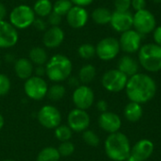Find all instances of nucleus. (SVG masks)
Masks as SVG:
<instances>
[{
  "mask_svg": "<svg viewBox=\"0 0 161 161\" xmlns=\"http://www.w3.org/2000/svg\"><path fill=\"white\" fill-rule=\"evenodd\" d=\"M125 92L130 102L142 105L151 101L155 97L157 84L150 75L138 73L128 77Z\"/></svg>",
  "mask_w": 161,
  "mask_h": 161,
  "instance_id": "nucleus-1",
  "label": "nucleus"
},
{
  "mask_svg": "<svg viewBox=\"0 0 161 161\" xmlns=\"http://www.w3.org/2000/svg\"><path fill=\"white\" fill-rule=\"evenodd\" d=\"M105 151L111 160L125 161L131 156L128 138L121 132L109 134L105 142Z\"/></svg>",
  "mask_w": 161,
  "mask_h": 161,
  "instance_id": "nucleus-2",
  "label": "nucleus"
},
{
  "mask_svg": "<svg viewBox=\"0 0 161 161\" xmlns=\"http://www.w3.org/2000/svg\"><path fill=\"white\" fill-rule=\"evenodd\" d=\"M72 69V62L66 56L55 55L47 61L45 74L50 80L54 82H60L70 76Z\"/></svg>",
  "mask_w": 161,
  "mask_h": 161,
  "instance_id": "nucleus-3",
  "label": "nucleus"
},
{
  "mask_svg": "<svg viewBox=\"0 0 161 161\" xmlns=\"http://www.w3.org/2000/svg\"><path fill=\"white\" fill-rule=\"evenodd\" d=\"M139 62L142 67L150 72L157 73L161 70V46L156 43H146L139 50Z\"/></svg>",
  "mask_w": 161,
  "mask_h": 161,
  "instance_id": "nucleus-4",
  "label": "nucleus"
},
{
  "mask_svg": "<svg viewBox=\"0 0 161 161\" xmlns=\"http://www.w3.org/2000/svg\"><path fill=\"white\" fill-rule=\"evenodd\" d=\"M34 20V10L27 5H19L9 13V23L18 29H25L30 26L33 25Z\"/></svg>",
  "mask_w": 161,
  "mask_h": 161,
  "instance_id": "nucleus-5",
  "label": "nucleus"
},
{
  "mask_svg": "<svg viewBox=\"0 0 161 161\" xmlns=\"http://www.w3.org/2000/svg\"><path fill=\"white\" fill-rule=\"evenodd\" d=\"M133 27L141 35H146L153 32L157 27L155 15L146 8L136 11L135 14H133Z\"/></svg>",
  "mask_w": 161,
  "mask_h": 161,
  "instance_id": "nucleus-6",
  "label": "nucleus"
},
{
  "mask_svg": "<svg viewBox=\"0 0 161 161\" xmlns=\"http://www.w3.org/2000/svg\"><path fill=\"white\" fill-rule=\"evenodd\" d=\"M128 77L118 69L106 72L102 77L103 87L110 92H119L125 89Z\"/></svg>",
  "mask_w": 161,
  "mask_h": 161,
  "instance_id": "nucleus-7",
  "label": "nucleus"
},
{
  "mask_svg": "<svg viewBox=\"0 0 161 161\" xmlns=\"http://www.w3.org/2000/svg\"><path fill=\"white\" fill-rule=\"evenodd\" d=\"M120 50L121 47L119 40L113 37H106L102 39L95 47L97 57L104 61H108L115 58Z\"/></svg>",
  "mask_w": 161,
  "mask_h": 161,
  "instance_id": "nucleus-8",
  "label": "nucleus"
},
{
  "mask_svg": "<svg viewBox=\"0 0 161 161\" xmlns=\"http://www.w3.org/2000/svg\"><path fill=\"white\" fill-rule=\"evenodd\" d=\"M142 35H141L135 29L127 30L121 34L119 43L121 50H123L126 54H134L139 52L142 47Z\"/></svg>",
  "mask_w": 161,
  "mask_h": 161,
  "instance_id": "nucleus-9",
  "label": "nucleus"
},
{
  "mask_svg": "<svg viewBox=\"0 0 161 161\" xmlns=\"http://www.w3.org/2000/svg\"><path fill=\"white\" fill-rule=\"evenodd\" d=\"M47 83L41 76H31L25 83V92L30 99H42L47 95Z\"/></svg>",
  "mask_w": 161,
  "mask_h": 161,
  "instance_id": "nucleus-10",
  "label": "nucleus"
},
{
  "mask_svg": "<svg viewBox=\"0 0 161 161\" xmlns=\"http://www.w3.org/2000/svg\"><path fill=\"white\" fill-rule=\"evenodd\" d=\"M38 120L42 126L52 129L58 127L60 125L61 114L58 108L47 105L40 109L38 113Z\"/></svg>",
  "mask_w": 161,
  "mask_h": 161,
  "instance_id": "nucleus-11",
  "label": "nucleus"
},
{
  "mask_svg": "<svg viewBox=\"0 0 161 161\" xmlns=\"http://www.w3.org/2000/svg\"><path fill=\"white\" fill-rule=\"evenodd\" d=\"M91 119L86 110L75 108L68 115V126L75 132H83L88 129Z\"/></svg>",
  "mask_w": 161,
  "mask_h": 161,
  "instance_id": "nucleus-12",
  "label": "nucleus"
},
{
  "mask_svg": "<svg viewBox=\"0 0 161 161\" xmlns=\"http://www.w3.org/2000/svg\"><path fill=\"white\" fill-rule=\"evenodd\" d=\"M73 101L77 108L86 110L92 106L94 93L88 86H78L73 93Z\"/></svg>",
  "mask_w": 161,
  "mask_h": 161,
  "instance_id": "nucleus-13",
  "label": "nucleus"
},
{
  "mask_svg": "<svg viewBox=\"0 0 161 161\" xmlns=\"http://www.w3.org/2000/svg\"><path fill=\"white\" fill-rule=\"evenodd\" d=\"M111 27L119 33H124L133 27V14L130 11H113L110 19Z\"/></svg>",
  "mask_w": 161,
  "mask_h": 161,
  "instance_id": "nucleus-14",
  "label": "nucleus"
},
{
  "mask_svg": "<svg viewBox=\"0 0 161 161\" xmlns=\"http://www.w3.org/2000/svg\"><path fill=\"white\" fill-rule=\"evenodd\" d=\"M18 42L17 29L8 22L0 21V48H9Z\"/></svg>",
  "mask_w": 161,
  "mask_h": 161,
  "instance_id": "nucleus-15",
  "label": "nucleus"
},
{
  "mask_svg": "<svg viewBox=\"0 0 161 161\" xmlns=\"http://www.w3.org/2000/svg\"><path fill=\"white\" fill-rule=\"evenodd\" d=\"M98 124L104 131L112 134L120 130L122 126V120L116 113L106 111L101 113V115L99 116Z\"/></svg>",
  "mask_w": 161,
  "mask_h": 161,
  "instance_id": "nucleus-16",
  "label": "nucleus"
},
{
  "mask_svg": "<svg viewBox=\"0 0 161 161\" xmlns=\"http://www.w3.org/2000/svg\"><path fill=\"white\" fill-rule=\"evenodd\" d=\"M66 19L71 27L78 29L85 26V25L87 24L89 20V13L87 9L83 7L73 6V8L67 13Z\"/></svg>",
  "mask_w": 161,
  "mask_h": 161,
  "instance_id": "nucleus-17",
  "label": "nucleus"
},
{
  "mask_svg": "<svg viewBox=\"0 0 161 161\" xmlns=\"http://www.w3.org/2000/svg\"><path fill=\"white\" fill-rule=\"evenodd\" d=\"M154 143L146 139L139 141L131 149V156L141 161L148 159L154 153Z\"/></svg>",
  "mask_w": 161,
  "mask_h": 161,
  "instance_id": "nucleus-18",
  "label": "nucleus"
},
{
  "mask_svg": "<svg viewBox=\"0 0 161 161\" xmlns=\"http://www.w3.org/2000/svg\"><path fill=\"white\" fill-rule=\"evenodd\" d=\"M64 40V32L59 26H51L48 28L42 37L43 44L48 48L58 47Z\"/></svg>",
  "mask_w": 161,
  "mask_h": 161,
  "instance_id": "nucleus-19",
  "label": "nucleus"
},
{
  "mask_svg": "<svg viewBox=\"0 0 161 161\" xmlns=\"http://www.w3.org/2000/svg\"><path fill=\"white\" fill-rule=\"evenodd\" d=\"M118 70L124 73L127 77H130L139 73V62L133 57L125 55L119 59Z\"/></svg>",
  "mask_w": 161,
  "mask_h": 161,
  "instance_id": "nucleus-20",
  "label": "nucleus"
},
{
  "mask_svg": "<svg viewBox=\"0 0 161 161\" xmlns=\"http://www.w3.org/2000/svg\"><path fill=\"white\" fill-rule=\"evenodd\" d=\"M14 71L19 78L26 80L29 77H31V75L33 73L32 62L28 58H19L16 60L14 64Z\"/></svg>",
  "mask_w": 161,
  "mask_h": 161,
  "instance_id": "nucleus-21",
  "label": "nucleus"
},
{
  "mask_svg": "<svg viewBox=\"0 0 161 161\" xmlns=\"http://www.w3.org/2000/svg\"><path fill=\"white\" fill-rule=\"evenodd\" d=\"M124 114L127 121L131 123H135L141 120L143 114V110L141 104L135 102H129L125 108Z\"/></svg>",
  "mask_w": 161,
  "mask_h": 161,
  "instance_id": "nucleus-22",
  "label": "nucleus"
},
{
  "mask_svg": "<svg viewBox=\"0 0 161 161\" xmlns=\"http://www.w3.org/2000/svg\"><path fill=\"white\" fill-rule=\"evenodd\" d=\"M111 15H112V12L105 7L96 8L92 12V18L93 22L95 24L101 25H105L109 24L110 19H111Z\"/></svg>",
  "mask_w": 161,
  "mask_h": 161,
  "instance_id": "nucleus-23",
  "label": "nucleus"
},
{
  "mask_svg": "<svg viewBox=\"0 0 161 161\" xmlns=\"http://www.w3.org/2000/svg\"><path fill=\"white\" fill-rule=\"evenodd\" d=\"M33 10L35 15L44 18L53 11V4L50 0H37L34 4Z\"/></svg>",
  "mask_w": 161,
  "mask_h": 161,
  "instance_id": "nucleus-24",
  "label": "nucleus"
},
{
  "mask_svg": "<svg viewBox=\"0 0 161 161\" xmlns=\"http://www.w3.org/2000/svg\"><path fill=\"white\" fill-rule=\"evenodd\" d=\"M29 60L38 66H42L47 62V54L43 48L34 47L29 51Z\"/></svg>",
  "mask_w": 161,
  "mask_h": 161,
  "instance_id": "nucleus-25",
  "label": "nucleus"
},
{
  "mask_svg": "<svg viewBox=\"0 0 161 161\" xmlns=\"http://www.w3.org/2000/svg\"><path fill=\"white\" fill-rule=\"evenodd\" d=\"M95 75H96V69L92 64L84 65L80 69L79 74H78L79 80L84 84H88V83L92 82L94 79Z\"/></svg>",
  "mask_w": 161,
  "mask_h": 161,
  "instance_id": "nucleus-26",
  "label": "nucleus"
},
{
  "mask_svg": "<svg viewBox=\"0 0 161 161\" xmlns=\"http://www.w3.org/2000/svg\"><path fill=\"white\" fill-rule=\"evenodd\" d=\"M60 155L57 148L45 147L38 155L37 161H59Z\"/></svg>",
  "mask_w": 161,
  "mask_h": 161,
  "instance_id": "nucleus-27",
  "label": "nucleus"
},
{
  "mask_svg": "<svg viewBox=\"0 0 161 161\" xmlns=\"http://www.w3.org/2000/svg\"><path fill=\"white\" fill-rule=\"evenodd\" d=\"M72 8L73 3L71 0H57L53 5V11L62 17L66 16Z\"/></svg>",
  "mask_w": 161,
  "mask_h": 161,
  "instance_id": "nucleus-28",
  "label": "nucleus"
},
{
  "mask_svg": "<svg viewBox=\"0 0 161 161\" xmlns=\"http://www.w3.org/2000/svg\"><path fill=\"white\" fill-rule=\"evenodd\" d=\"M65 95V88L61 85L56 84L50 87L47 91V96L53 101H58Z\"/></svg>",
  "mask_w": 161,
  "mask_h": 161,
  "instance_id": "nucleus-29",
  "label": "nucleus"
},
{
  "mask_svg": "<svg viewBox=\"0 0 161 161\" xmlns=\"http://www.w3.org/2000/svg\"><path fill=\"white\" fill-rule=\"evenodd\" d=\"M78 55L84 59H90L96 55L95 47L91 43H83L78 47Z\"/></svg>",
  "mask_w": 161,
  "mask_h": 161,
  "instance_id": "nucleus-30",
  "label": "nucleus"
},
{
  "mask_svg": "<svg viewBox=\"0 0 161 161\" xmlns=\"http://www.w3.org/2000/svg\"><path fill=\"white\" fill-rule=\"evenodd\" d=\"M56 138L60 142H68L72 137V129L68 125H58L55 130Z\"/></svg>",
  "mask_w": 161,
  "mask_h": 161,
  "instance_id": "nucleus-31",
  "label": "nucleus"
},
{
  "mask_svg": "<svg viewBox=\"0 0 161 161\" xmlns=\"http://www.w3.org/2000/svg\"><path fill=\"white\" fill-rule=\"evenodd\" d=\"M83 140L88 145L92 147H96L100 143V139L98 135L92 130H85L83 133Z\"/></svg>",
  "mask_w": 161,
  "mask_h": 161,
  "instance_id": "nucleus-32",
  "label": "nucleus"
},
{
  "mask_svg": "<svg viewBox=\"0 0 161 161\" xmlns=\"http://www.w3.org/2000/svg\"><path fill=\"white\" fill-rule=\"evenodd\" d=\"M60 157H69L75 152V145L71 142H63L58 148Z\"/></svg>",
  "mask_w": 161,
  "mask_h": 161,
  "instance_id": "nucleus-33",
  "label": "nucleus"
},
{
  "mask_svg": "<svg viewBox=\"0 0 161 161\" xmlns=\"http://www.w3.org/2000/svg\"><path fill=\"white\" fill-rule=\"evenodd\" d=\"M9 90H10V81L8 77L4 74H0V96H4L8 94Z\"/></svg>",
  "mask_w": 161,
  "mask_h": 161,
  "instance_id": "nucleus-34",
  "label": "nucleus"
},
{
  "mask_svg": "<svg viewBox=\"0 0 161 161\" xmlns=\"http://www.w3.org/2000/svg\"><path fill=\"white\" fill-rule=\"evenodd\" d=\"M114 7L117 11H129L131 0H114Z\"/></svg>",
  "mask_w": 161,
  "mask_h": 161,
  "instance_id": "nucleus-35",
  "label": "nucleus"
},
{
  "mask_svg": "<svg viewBox=\"0 0 161 161\" xmlns=\"http://www.w3.org/2000/svg\"><path fill=\"white\" fill-rule=\"evenodd\" d=\"M47 17H48L47 22L51 26H58V25L61 23V16L54 11H52Z\"/></svg>",
  "mask_w": 161,
  "mask_h": 161,
  "instance_id": "nucleus-36",
  "label": "nucleus"
},
{
  "mask_svg": "<svg viewBox=\"0 0 161 161\" xmlns=\"http://www.w3.org/2000/svg\"><path fill=\"white\" fill-rule=\"evenodd\" d=\"M131 7L136 10H142L146 7V0H131Z\"/></svg>",
  "mask_w": 161,
  "mask_h": 161,
  "instance_id": "nucleus-37",
  "label": "nucleus"
},
{
  "mask_svg": "<svg viewBox=\"0 0 161 161\" xmlns=\"http://www.w3.org/2000/svg\"><path fill=\"white\" fill-rule=\"evenodd\" d=\"M33 25L37 30L40 31H43L46 29V23L44 22V20L41 17L39 18H35L34 22H33Z\"/></svg>",
  "mask_w": 161,
  "mask_h": 161,
  "instance_id": "nucleus-38",
  "label": "nucleus"
},
{
  "mask_svg": "<svg viewBox=\"0 0 161 161\" xmlns=\"http://www.w3.org/2000/svg\"><path fill=\"white\" fill-rule=\"evenodd\" d=\"M153 39L156 44L161 46V25L157 26L153 31Z\"/></svg>",
  "mask_w": 161,
  "mask_h": 161,
  "instance_id": "nucleus-39",
  "label": "nucleus"
},
{
  "mask_svg": "<svg viewBox=\"0 0 161 161\" xmlns=\"http://www.w3.org/2000/svg\"><path fill=\"white\" fill-rule=\"evenodd\" d=\"M94 0H71V2L73 4H75V6H79V7H87L89 5H91Z\"/></svg>",
  "mask_w": 161,
  "mask_h": 161,
  "instance_id": "nucleus-40",
  "label": "nucleus"
},
{
  "mask_svg": "<svg viewBox=\"0 0 161 161\" xmlns=\"http://www.w3.org/2000/svg\"><path fill=\"white\" fill-rule=\"evenodd\" d=\"M108 103H107L105 100H100V101H98V103L96 104L97 109H98L99 111H101L102 113H103V112H106V111L108 110Z\"/></svg>",
  "mask_w": 161,
  "mask_h": 161,
  "instance_id": "nucleus-41",
  "label": "nucleus"
},
{
  "mask_svg": "<svg viewBox=\"0 0 161 161\" xmlns=\"http://www.w3.org/2000/svg\"><path fill=\"white\" fill-rule=\"evenodd\" d=\"M6 16H7V8L4 4L0 3V21L5 20Z\"/></svg>",
  "mask_w": 161,
  "mask_h": 161,
  "instance_id": "nucleus-42",
  "label": "nucleus"
},
{
  "mask_svg": "<svg viewBox=\"0 0 161 161\" xmlns=\"http://www.w3.org/2000/svg\"><path fill=\"white\" fill-rule=\"evenodd\" d=\"M44 73H45V69H44L42 66H39V67L36 69V74L38 75V76H41V75H42Z\"/></svg>",
  "mask_w": 161,
  "mask_h": 161,
  "instance_id": "nucleus-43",
  "label": "nucleus"
},
{
  "mask_svg": "<svg viewBox=\"0 0 161 161\" xmlns=\"http://www.w3.org/2000/svg\"><path fill=\"white\" fill-rule=\"evenodd\" d=\"M3 125H4V118H3L2 115L0 114V130L2 129Z\"/></svg>",
  "mask_w": 161,
  "mask_h": 161,
  "instance_id": "nucleus-44",
  "label": "nucleus"
},
{
  "mask_svg": "<svg viewBox=\"0 0 161 161\" xmlns=\"http://www.w3.org/2000/svg\"><path fill=\"white\" fill-rule=\"evenodd\" d=\"M126 161H141V160L137 159V158H134L133 156H130V157L126 159Z\"/></svg>",
  "mask_w": 161,
  "mask_h": 161,
  "instance_id": "nucleus-45",
  "label": "nucleus"
},
{
  "mask_svg": "<svg viewBox=\"0 0 161 161\" xmlns=\"http://www.w3.org/2000/svg\"><path fill=\"white\" fill-rule=\"evenodd\" d=\"M154 2H156V3H161V0H154Z\"/></svg>",
  "mask_w": 161,
  "mask_h": 161,
  "instance_id": "nucleus-46",
  "label": "nucleus"
},
{
  "mask_svg": "<svg viewBox=\"0 0 161 161\" xmlns=\"http://www.w3.org/2000/svg\"><path fill=\"white\" fill-rule=\"evenodd\" d=\"M4 161H14V160H11V159H7V160H4Z\"/></svg>",
  "mask_w": 161,
  "mask_h": 161,
  "instance_id": "nucleus-47",
  "label": "nucleus"
},
{
  "mask_svg": "<svg viewBox=\"0 0 161 161\" xmlns=\"http://www.w3.org/2000/svg\"><path fill=\"white\" fill-rule=\"evenodd\" d=\"M0 64H1V61H0Z\"/></svg>",
  "mask_w": 161,
  "mask_h": 161,
  "instance_id": "nucleus-48",
  "label": "nucleus"
}]
</instances>
